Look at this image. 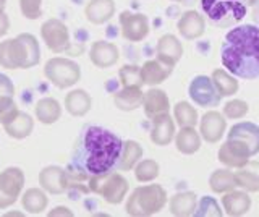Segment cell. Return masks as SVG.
<instances>
[{"mask_svg": "<svg viewBox=\"0 0 259 217\" xmlns=\"http://www.w3.org/2000/svg\"><path fill=\"white\" fill-rule=\"evenodd\" d=\"M224 67L241 79L259 78V28L241 25L225 34L221 47Z\"/></svg>", "mask_w": 259, "mask_h": 217, "instance_id": "cell-1", "label": "cell"}, {"mask_svg": "<svg viewBox=\"0 0 259 217\" xmlns=\"http://www.w3.org/2000/svg\"><path fill=\"white\" fill-rule=\"evenodd\" d=\"M123 141L102 126H88L75 154V165L89 177L110 172L117 165Z\"/></svg>", "mask_w": 259, "mask_h": 217, "instance_id": "cell-2", "label": "cell"}, {"mask_svg": "<svg viewBox=\"0 0 259 217\" xmlns=\"http://www.w3.org/2000/svg\"><path fill=\"white\" fill-rule=\"evenodd\" d=\"M40 60L37 39L29 33L0 42V67L7 70H28L36 67Z\"/></svg>", "mask_w": 259, "mask_h": 217, "instance_id": "cell-3", "label": "cell"}, {"mask_svg": "<svg viewBox=\"0 0 259 217\" xmlns=\"http://www.w3.org/2000/svg\"><path fill=\"white\" fill-rule=\"evenodd\" d=\"M204 17L217 28H232L246 17V0H201Z\"/></svg>", "mask_w": 259, "mask_h": 217, "instance_id": "cell-4", "label": "cell"}, {"mask_svg": "<svg viewBox=\"0 0 259 217\" xmlns=\"http://www.w3.org/2000/svg\"><path fill=\"white\" fill-rule=\"evenodd\" d=\"M167 203V193L157 183L138 187L126 201V214L133 217H148L157 214Z\"/></svg>", "mask_w": 259, "mask_h": 217, "instance_id": "cell-5", "label": "cell"}, {"mask_svg": "<svg viewBox=\"0 0 259 217\" xmlns=\"http://www.w3.org/2000/svg\"><path fill=\"white\" fill-rule=\"evenodd\" d=\"M89 190L104 198L109 204H120L130 190L128 180L118 172H107L89 177Z\"/></svg>", "mask_w": 259, "mask_h": 217, "instance_id": "cell-6", "label": "cell"}, {"mask_svg": "<svg viewBox=\"0 0 259 217\" xmlns=\"http://www.w3.org/2000/svg\"><path fill=\"white\" fill-rule=\"evenodd\" d=\"M44 75L59 90H67V88L75 86L81 79V68L76 62L67 57H54L47 60Z\"/></svg>", "mask_w": 259, "mask_h": 217, "instance_id": "cell-7", "label": "cell"}, {"mask_svg": "<svg viewBox=\"0 0 259 217\" xmlns=\"http://www.w3.org/2000/svg\"><path fill=\"white\" fill-rule=\"evenodd\" d=\"M24 187V173L18 167H8L0 172V209H7L16 203Z\"/></svg>", "mask_w": 259, "mask_h": 217, "instance_id": "cell-8", "label": "cell"}, {"mask_svg": "<svg viewBox=\"0 0 259 217\" xmlns=\"http://www.w3.org/2000/svg\"><path fill=\"white\" fill-rule=\"evenodd\" d=\"M40 37L54 54H62L70 49V33L63 21L51 18L40 26Z\"/></svg>", "mask_w": 259, "mask_h": 217, "instance_id": "cell-9", "label": "cell"}, {"mask_svg": "<svg viewBox=\"0 0 259 217\" xmlns=\"http://www.w3.org/2000/svg\"><path fill=\"white\" fill-rule=\"evenodd\" d=\"M188 94L191 101L201 107H215L222 99V96L219 94L212 83V78L206 75H198L193 79L188 88Z\"/></svg>", "mask_w": 259, "mask_h": 217, "instance_id": "cell-10", "label": "cell"}, {"mask_svg": "<svg viewBox=\"0 0 259 217\" xmlns=\"http://www.w3.org/2000/svg\"><path fill=\"white\" fill-rule=\"evenodd\" d=\"M121 36L130 42H141L149 34V20L143 13L121 12L120 17Z\"/></svg>", "mask_w": 259, "mask_h": 217, "instance_id": "cell-11", "label": "cell"}, {"mask_svg": "<svg viewBox=\"0 0 259 217\" xmlns=\"http://www.w3.org/2000/svg\"><path fill=\"white\" fill-rule=\"evenodd\" d=\"M253 156L248 146L237 140H227L219 149V160L229 168H238L245 165Z\"/></svg>", "mask_w": 259, "mask_h": 217, "instance_id": "cell-12", "label": "cell"}, {"mask_svg": "<svg viewBox=\"0 0 259 217\" xmlns=\"http://www.w3.org/2000/svg\"><path fill=\"white\" fill-rule=\"evenodd\" d=\"M39 185L51 195H62L68 190L67 170L59 165H49L39 172Z\"/></svg>", "mask_w": 259, "mask_h": 217, "instance_id": "cell-13", "label": "cell"}, {"mask_svg": "<svg viewBox=\"0 0 259 217\" xmlns=\"http://www.w3.org/2000/svg\"><path fill=\"white\" fill-rule=\"evenodd\" d=\"M225 128H227V120L217 110L206 112L199 122V133L202 136V140L210 144L221 141V138L225 133Z\"/></svg>", "mask_w": 259, "mask_h": 217, "instance_id": "cell-14", "label": "cell"}, {"mask_svg": "<svg viewBox=\"0 0 259 217\" xmlns=\"http://www.w3.org/2000/svg\"><path fill=\"white\" fill-rule=\"evenodd\" d=\"M227 140H237L243 143L245 146H248L251 154L256 156L259 152V126L253 122L235 123L229 130Z\"/></svg>", "mask_w": 259, "mask_h": 217, "instance_id": "cell-15", "label": "cell"}, {"mask_svg": "<svg viewBox=\"0 0 259 217\" xmlns=\"http://www.w3.org/2000/svg\"><path fill=\"white\" fill-rule=\"evenodd\" d=\"M118 47L113 42L107 41H96L89 49V60L97 68H109L118 62Z\"/></svg>", "mask_w": 259, "mask_h": 217, "instance_id": "cell-16", "label": "cell"}, {"mask_svg": "<svg viewBox=\"0 0 259 217\" xmlns=\"http://www.w3.org/2000/svg\"><path fill=\"white\" fill-rule=\"evenodd\" d=\"M178 33L188 41L201 37L206 31V21L204 17L199 15L196 10H188L182 15V18L178 20Z\"/></svg>", "mask_w": 259, "mask_h": 217, "instance_id": "cell-17", "label": "cell"}, {"mask_svg": "<svg viewBox=\"0 0 259 217\" xmlns=\"http://www.w3.org/2000/svg\"><path fill=\"white\" fill-rule=\"evenodd\" d=\"M143 109L148 118H156L159 115L168 114L170 110V101L168 96L157 88H151L148 93H144L143 98Z\"/></svg>", "mask_w": 259, "mask_h": 217, "instance_id": "cell-18", "label": "cell"}, {"mask_svg": "<svg viewBox=\"0 0 259 217\" xmlns=\"http://www.w3.org/2000/svg\"><path fill=\"white\" fill-rule=\"evenodd\" d=\"M183 55V46L174 34H164L157 42V59L168 67H175Z\"/></svg>", "mask_w": 259, "mask_h": 217, "instance_id": "cell-19", "label": "cell"}, {"mask_svg": "<svg viewBox=\"0 0 259 217\" xmlns=\"http://www.w3.org/2000/svg\"><path fill=\"white\" fill-rule=\"evenodd\" d=\"M175 138V120L168 114L152 118L151 141L157 146H167Z\"/></svg>", "mask_w": 259, "mask_h": 217, "instance_id": "cell-20", "label": "cell"}, {"mask_svg": "<svg viewBox=\"0 0 259 217\" xmlns=\"http://www.w3.org/2000/svg\"><path fill=\"white\" fill-rule=\"evenodd\" d=\"M84 15L93 25H104L115 15V2L113 0H89Z\"/></svg>", "mask_w": 259, "mask_h": 217, "instance_id": "cell-21", "label": "cell"}, {"mask_svg": "<svg viewBox=\"0 0 259 217\" xmlns=\"http://www.w3.org/2000/svg\"><path fill=\"white\" fill-rule=\"evenodd\" d=\"M172 67L165 65L164 62H160L159 59L148 60L144 62V65L141 67V79L143 84L148 86H157L160 83H164L165 79L172 75Z\"/></svg>", "mask_w": 259, "mask_h": 217, "instance_id": "cell-22", "label": "cell"}, {"mask_svg": "<svg viewBox=\"0 0 259 217\" xmlns=\"http://www.w3.org/2000/svg\"><path fill=\"white\" fill-rule=\"evenodd\" d=\"M222 206L225 209V214L227 215L238 217V215H243V214H246L249 211V207H251V198L248 196L246 191L232 190V191L224 193V196H222Z\"/></svg>", "mask_w": 259, "mask_h": 217, "instance_id": "cell-23", "label": "cell"}, {"mask_svg": "<svg viewBox=\"0 0 259 217\" xmlns=\"http://www.w3.org/2000/svg\"><path fill=\"white\" fill-rule=\"evenodd\" d=\"M143 98L144 93L141 91V86H123L113 94V102H115L117 109L132 112L143 106Z\"/></svg>", "mask_w": 259, "mask_h": 217, "instance_id": "cell-24", "label": "cell"}, {"mask_svg": "<svg viewBox=\"0 0 259 217\" xmlns=\"http://www.w3.org/2000/svg\"><path fill=\"white\" fill-rule=\"evenodd\" d=\"M235 175V182H237V187H240L245 191L256 193L259 191V162H248L245 165L238 167V170L233 173Z\"/></svg>", "mask_w": 259, "mask_h": 217, "instance_id": "cell-25", "label": "cell"}, {"mask_svg": "<svg viewBox=\"0 0 259 217\" xmlns=\"http://www.w3.org/2000/svg\"><path fill=\"white\" fill-rule=\"evenodd\" d=\"M198 206V198L193 191H182L177 193L175 196H172L168 203L170 214L177 215V217H188L194 215Z\"/></svg>", "mask_w": 259, "mask_h": 217, "instance_id": "cell-26", "label": "cell"}, {"mask_svg": "<svg viewBox=\"0 0 259 217\" xmlns=\"http://www.w3.org/2000/svg\"><path fill=\"white\" fill-rule=\"evenodd\" d=\"M93 106V99L84 90H75L65 96V109L73 117L86 115Z\"/></svg>", "mask_w": 259, "mask_h": 217, "instance_id": "cell-27", "label": "cell"}, {"mask_svg": "<svg viewBox=\"0 0 259 217\" xmlns=\"http://www.w3.org/2000/svg\"><path fill=\"white\" fill-rule=\"evenodd\" d=\"M175 146L185 156H191L201 148V136L194 126H183L175 136Z\"/></svg>", "mask_w": 259, "mask_h": 217, "instance_id": "cell-28", "label": "cell"}, {"mask_svg": "<svg viewBox=\"0 0 259 217\" xmlns=\"http://www.w3.org/2000/svg\"><path fill=\"white\" fill-rule=\"evenodd\" d=\"M5 132L8 136H12L15 140H24L32 133V128H34V120L26 112H18L12 122H8L4 125Z\"/></svg>", "mask_w": 259, "mask_h": 217, "instance_id": "cell-29", "label": "cell"}, {"mask_svg": "<svg viewBox=\"0 0 259 217\" xmlns=\"http://www.w3.org/2000/svg\"><path fill=\"white\" fill-rule=\"evenodd\" d=\"M36 118L44 125H52L62 115V107L54 98H44L36 104Z\"/></svg>", "mask_w": 259, "mask_h": 217, "instance_id": "cell-30", "label": "cell"}, {"mask_svg": "<svg viewBox=\"0 0 259 217\" xmlns=\"http://www.w3.org/2000/svg\"><path fill=\"white\" fill-rule=\"evenodd\" d=\"M143 157V148L140 143H136L133 140H128L123 143V148H121V154L118 159V168L120 170H132L135 168V165L140 162V159Z\"/></svg>", "mask_w": 259, "mask_h": 217, "instance_id": "cell-31", "label": "cell"}, {"mask_svg": "<svg viewBox=\"0 0 259 217\" xmlns=\"http://www.w3.org/2000/svg\"><path fill=\"white\" fill-rule=\"evenodd\" d=\"M209 187L217 195H224L227 191H232L237 188V182H235V175L232 170L227 168H219L212 172L209 177Z\"/></svg>", "mask_w": 259, "mask_h": 217, "instance_id": "cell-32", "label": "cell"}, {"mask_svg": "<svg viewBox=\"0 0 259 217\" xmlns=\"http://www.w3.org/2000/svg\"><path fill=\"white\" fill-rule=\"evenodd\" d=\"M21 204L23 209H26L29 214H40L49 204V198L44 190L40 188H29L24 191L21 196Z\"/></svg>", "mask_w": 259, "mask_h": 217, "instance_id": "cell-33", "label": "cell"}, {"mask_svg": "<svg viewBox=\"0 0 259 217\" xmlns=\"http://www.w3.org/2000/svg\"><path fill=\"white\" fill-rule=\"evenodd\" d=\"M210 78H212L215 90L219 91V94H221L222 98H229V96H233L238 93V81L235 79V76L230 73V71L217 68L212 71V76Z\"/></svg>", "mask_w": 259, "mask_h": 217, "instance_id": "cell-34", "label": "cell"}, {"mask_svg": "<svg viewBox=\"0 0 259 217\" xmlns=\"http://www.w3.org/2000/svg\"><path fill=\"white\" fill-rule=\"evenodd\" d=\"M174 120L183 126H196L198 123V112L193 106H190V102L182 101L178 102L177 106L174 107Z\"/></svg>", "mask_w": 259, "mask_h": 217, "instance_id": "cell-35", "label": "cell"}, {"mask_svg": "<svg viewBox=\"0 0 259 217\" xmlns=\"http://www.w3.org/2000/svg\"><path fill=\"white\" fill-rule=\"evenodd\" d=\"M135 177L138 182H152L159 177V164L152 159H144L135 165Z\"/></svg>", "mask_w": 259, "mask_h": 217, "instance_id": "cell-36", "label": "cell"}, {"mask_svg": "<svg viewBox=\"0 0 259 217\" xmlns=\"http://www.w3.org/2000/svg\"><path fill=\"white\" fill-rule=\"evenodd\" d=\"M118 78L121 86H143L141 79V67L138 65H125L118 71Z\"/></svg>", "mask_w": 259, "mask_h": 217, "instance_id": "cell-37", "label": "cell"}, {"mask_svg": "<svg viewBox=\"0 0 259 217\" xmlns=\"http://www.w3.org/2000/svg\"><path fill=\"white\" fill-rule=\"evenodd\" d=\"M222 214L224 212L221 211L217 201L212 196H202L199 206H196V211H194V215L198 217H221Z\"/></svg>", "mask_w": 259, "mask_h": 217, "instance_id": "cell-38", "label": "cell"}, {"mask_svg": "<svg viewBox=\"0 0 259 217\" xmlns=\"http://www.w3.org/2000/svg\"><path fill=\"white\" fill-rule=\"evenodd\" d=\"M248 114V104L241 99H232L224 106V115L227 118H241Z\"/></svg>", "mask_w": 259, "mask_h": 217, "instance_id": "cell-39", "label": "cell"}, {"mask_svg": "<svg viewBox=\"0 0 259 217\" xmlns=\"http://www.w3.org/2000/svg\"><path fill=\"white\" fill-rule=\"evenodd\" d=\"M20 9L24 18L37 20L42 15V0H20Z\"/></svg>", "mask_w": 259, "mask_h": 217, "instance_id": "cell-40", "label": "cell"}, {"mask_svg": "<svg viewBox=\"0 0 259 217\" xmlns=\"http://www.w3.org/2000/svg\"><path fill=\"white\" fill-rule=\"evenodd\" d=\"M10 99H15V86L10 78L0 73V106Z\"/></svg>", "mask_w": 259, "mask_h": 217, "instance_id": "cell-41", "label": "cell"}, {"mask_svg": "<svg viewBox=\"0 0 259 217\" xmlns=\"http://www.w3.org/2000/svg\"><path fill=\"white\" fill-rule=\"evenodd\" d=\"M8 29H10V20H8V17L5 15V12L0 13V37H4Z\"/></svg>", "mask_w": 259, "mask_h": 217, "instance_id": "cell-42", "label": "cell"}, {"mask_svg": "<svg viewBox=\"0 0 259 217\" xmlns=\"http://www.w3.org/2000/svg\"><path fill=\"white\" fill-rule=\"evenodd\" d=\"M49 215H73V212L70 211L68 207L59 206V207H55V211H51V212H49Z\"/></svg>", "mask_w": 259, "mask_h": 217, "instance_id": "cell-43", "label": "cell"}, {"mask_svg": "<svg viewBox=\"0 0 259 217\" xmlns=\"http://www.w3.org/2000/svg\"><path fill=\"white\" fill-rule=\"evenodd\" d=\"M251 18H253L254 25L259 28V2H256V4L253 5V13H251Z\"/></svg>", "mask_w": 259, "mask_h": 217, "instance_id": "cell-44", "label": "cell"}, {"mask_svg": "<svg viewBox=\"0 0 259 217\" xmlns=\"http://www.w3.org/2000/svg\"><path fill=\"white\" fill-rule=\"evenodd\" d=\"M5 7H7V0H0V13L5 12Z\"/></svg>", "mask_w": 259, "mask_h": 217, "instance_id": "cell-45", "label": "cell"}, {"mask_svg": "<svg viewBox=\"0 0 259 217\" xmlns=\"http://www.w3.org/2000/svg\"><path fill=\"white\" fill-rule=\"evenodd\" d=\"M256 2H259V0H246V4H248V5H251V7H253Z\"/></svg>", "mask_w": 259, "mask_h": 217, "instance_id": "cell-46", "label": "cell"}, {"mask_svg": "<svg viewBox=\"0 0 259 217\" xmlns=\"http://www.w3.org/2000/svg\"><path fill=\"white\" fill-rule=\"evenodd\" d=\"M172 2H180V4H188L190 0H172Z\"/></svg>", "mask_w": 259, "mask_h": 217, "instance_id": "cell-47", "label": "cell"}]
</instances>
